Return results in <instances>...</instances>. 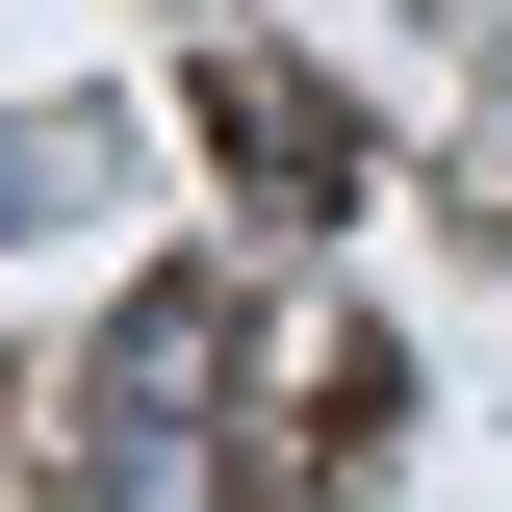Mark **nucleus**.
<instances>
[{"instance_id":"obj_2","label":"nucleus","mask_w":512,"mask_h":512,"mask_svg":"<svg viewBox=\"0 0 512 512\" xmlns=\"http://www.w3.org/2000/svg\"><path fill=\"white\" fill-rule=\"evenodd\" d=\"M205 154H231L256 205H359L384 154H359V103H333L308 52H205Z\"/></svg>"},{"instance_id":"obj_1","label":"nucleus","mask_w":512,"mask_h":512,"mask_svg":"<svg viewBox=\"0 0 512 512\" xmlns=\"http://www.w3.org/2000/svg\"><path fill=\"white\" fill-rule=\"evenodd\" d=\"M205 359H231V282H128L103 384H77V461L128 512H205Z\"/></svg>"},{"instance_id":"obj_3","label":"nucleus","mask_w":512,"mask_h":512,"mask_svg":"<svg viewBox=\"0 0 512 512\" xmlns=\"http://www.w3.org/2000/svg\"><path fill=\"white\" fill-rule=\"evenodd\" d=\"M77 205V128H0V231H52Z\"/></svg>"}]
</instances>
